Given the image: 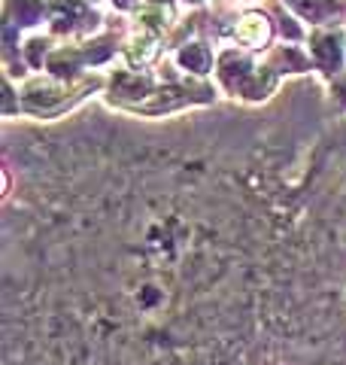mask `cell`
I'll use <instances>...</instances> for the list:
<instances>
[{
  "instance_id": "6da1fadb",
  "label": "cell",
  "mask_w": 346,
  "mask_h": 365,
  "mask_svg": "<svg viewBox=\"0 0 346 365\" xmlns=\"http://www.w3.org/2000/svg\"><path fill=\"white\" fill-rule=\"evenodd\" d=\"M237 37L243 43H249V46H261L264 40H268V21H264L261 16H246L237 25Z\"/></svg>"
},
{
  "instance_id": "3957f363",
  "label": "cell",
  "mask_w": 346,
  "mask_h": 365,
  "mask_svg": "<svg viewBox=\"0 0 346 365\" xmlns=\"http://www.w3.org/2000/svg\"><path fill=\"white\" fill-rule=\"evenodd\" d=\"M179 61L186 64V67H198V71H206V67H210V61H206V52H204V46H189V49H182Z\"/></svg>"
},
{
  "instance_id": "7a4b0ae2",
  "label": "cell",
  "mask_w": 346,
  "mask_h": 365,
  "mask_svg": "<svg viewBox=\"0 0 346 365\" xmlns=\"http://www.w3.org/2000/svg\"><path fill=\"white\" fill-rule=\"evenodd\" d=\"M155 37L152 34H140V40H137L131 49H128V58H131V64L134 67H140V64H146L149 58H152V52H155Z\"/></svg>"
}]
</instances>
